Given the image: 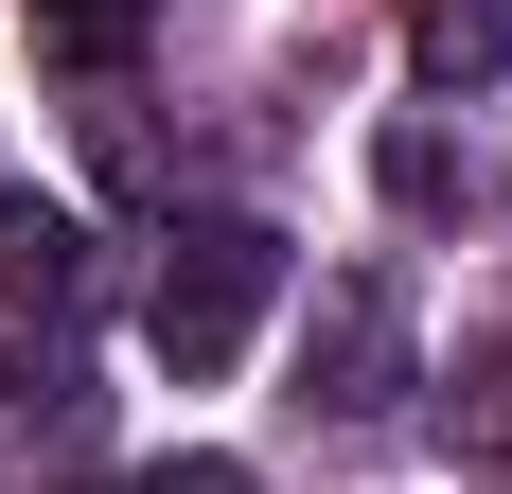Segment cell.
Masks as SVG:
<instances>
[{
  "label": "cell",
  "mask_w": 512,
  "mask_h": 494,
  "mask_svg": "<svg viewBox=\"0 0 512 494\" xmlns=\"http://www.w3.org/2000/svg\"><path fill=\"white\" fill-rule=\"evenodd\" d=\"M407 53H424V89H495L512 71V0H407Z\"/></svg>",
  "instance_id": "5b68a950"
},
{
  "label": "cell",
  "mask_w": 512,
  "mask_h": 494,
  "mask_svg": "<svg viewBox=\"0 0 512 494\" xmlns=\"http://www.w3.org/2000/svg\"><path fill=\"white\" fill-rule=\"evenodd\" d=\"M124 494H248L230 459H159V477H124Z\"/></svg>",
  "instance_id": "9c48e42d"
},
{
  "label": "cell",
  "mask_w": 512,
  "mask_h": 494,
  "mask_svg": "<svg viewBox=\"0 0 512 494\" xmlns=\"http://www.w3.org/2000/svg\"><path fill=\"white\" fill-rule=\"evenodd\" d=\"M265 300H283V230H265V212H177V230H159V283H142V336H159V371L195 389V371H230V353L265 336Z\"/></svg>",
  "instance_id": "6da1fadb"
},
{
  "label": "cell",
  "mask_w": 512,
  "mask_h": 494,
  "mask_svg": "<svg viewBox=\"0 0 512 494\" xmlns=\"http://www.w3.org/2000/svg\"><path fill=\"white\" fill-rule=\"evenodd\" d=\"M106 459V389L71 336H18L0 353V477H89Z\"/></svg>",
  "instance_id": "3957f363"
},
{
  "label": "cell",
  "mask_w": 512,
  "mask_h": 494,
  "mask_svg": "<svg viewBox=\"0 0 512 494\" xmlns=\"http://www.w3.org/2000/svg\"><path fill=\"white\" fill-rule=\"evenodd\" d=\"M301 406H318V424H389V406H407V265H336V283H318Z\"/></svg>",
  "instance_id": "7a4b0ae2"
},
{
  "label": "cell",
  "mask_w": 512,
  "mask_h": 494,
  "mask_svg": "<svg viewBox=\"0 0 512 494\" xmlns=\"http://www.w3.org/2000/svg\"><path fill=\"white\" fill-rule=\"evenodd\" d=\"M36 36L71 53V71H124V53H142V0H36Z\"/></svg>",
  "instance_id": "52a82bcc"
},
{
  "label": "cell",
  "mask_w": 512,
  "mask_h": 494,
  "mask_svg": "<svg viewBox=\"0 0 512 494\" xmlns=\"http://www.w3.org/2000/svg\"><path fill=\"white\" fill-rule=\"evenodd\" d=\"M0 300H18L36 336H71V318H89V230L36 212V195H0Z\"/></svg>",
  "instance_id": "277c9868"
},
{
  "label": "cell",
  "mask_w": 512,
  "mask_h": 494,
  "mask_svg": "<svg viewBox=\"0 0 512 494\" xmlns=\"http://www.w3.org/2000/svg\"><path fill=\"white\" fill-rule=\"evenodd\" d=\"M371 177H389V212H477V195H495V159L442 142V124H389V142H371Z\"/></svg>",
  "instance_id": "8992f818"
},
{
  "label": "cell",
  "mask_w": 512,
  "mask_h": 494,
  "mask_svg": "<svg viewBox=\"0 0 512 494\" xmlns=\"http://www.w3.org/2000/svg\"><path fill=\"white\" fill-rule=\"evenodd\" d=\"M460 459H477V477H512V353H495V371H460Z\"/></svg>",
  "instance_id": "ba28073f"
}]
</instances>
